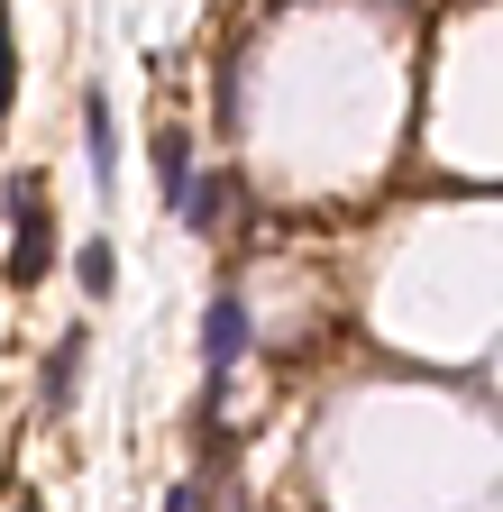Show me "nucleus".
Here are the masks:
<instances>
[{"label":"nucleus","mask_w":503,"mask_h":512,"mask_svg":"<svg viewBox=\"0 0 503 512\" xmlns=\"http://www.w3.org/2000/svg\"><path fill=\"white\" fill-rule=\"evenodd\" d=\"M10 220H19V238H10V284L28 293L55 266V220H46V183L37 174H10Z\"/></svg>","instance_id":"1"},{"label":"nucleus","mask_w":503,"mask_h":512,"mask_svg":"<svg viewBox=\"0 0 503 512\" xmlns=\"http://www.w3.org/2000/svg\"><path fill=\"white\" fill-rule=\"evenodd\" d=\"M238 348H247V302H238V293H220V302H211V320H202V357H211V403L229 394V366H238Z\"/></svg>","instance_id":"2"},{"label":"nucleus","mask_w":503,"mask_h":512,"mask_svg":"<svg viewBox=\"0 0 503 512\" xmlns=\"http://www.w3.org/2000/svg\"><path fill=\"white\" fill-rule=\"evenodd\" d=\"M83 138H92V183L110 192V174H119V119H110L101 92H83Z\"/></svg>","instance_id":"3"},{"label":"nucleus","mask_w":503,"mask_h":512,"mask_svg":"<svg viewBox=\"0 0 503 512\" xmlns=\"http://www.w3.org/2000/svg\"><path fill=\"white\" fill-rule=\"evenodd\" d=\"M74 375H83V330H65V339H55V357H46V412L74 403Z\"/></svg>","instance_id":"4"},{"label":"nucleus","mask_w":503,"mask_h":512,"mask_svg":"<svg viewBox=\"0 0 503 512\" xmlns=\"http://www.w3.org/2000/svg\"><path fill=\"white\" fill-rule=\"evenodd\" d=\"M156 174H165V202L193 183V138H183V128H156Z\"/></svg>","instance_id":"5"},{"label":"nucleus","mask_w":503,"mask_h":512,"mask_svg":"<svg viewBox=\"0 0 503 512\" xmlns=\"http://www.w3.org/2000/svg\"><path fill=\"white\" fill-rule=\"evenodd\" d=\"M183 211H193V229H220V211H229V183H220V174H193V183H183Z\"/></svg>","instance_id":"6"},{"label":"nucleus","mask_w":503,"mask_h":512,"mask_svg":"<svg viewBox=\"0 0 503 512\" xmlns=\"http://www.w3.org/2000/svg\"><path fill=\"white\" fill-rule=\"evenodd\" d=\"M74 275H83V293H110V284H119V256H110V247L92 238V247L74 256Z\"/></svg>","instance_id":"7"},{"label":"nucleus","mask_w":503,"mask_h":512,"mask_svg":"<svg viewBox=\"0 0 503 512\" xmlns=\"http://www.w3.org/2000/svg\"><path fill=\"white\" fill-rule=\"evenodd\" d=\"M165 512H202V494H193V485H174V494H165Z\"/></svg>","instance_id":"8"},{"label":"nucleus","mask_w":503,"mask_h":512,"mask_svg":"<svg viewBox=\"0 0 503 512\" xmlns=\"http://www.w3.org/2000/svg\"><path fill=\"white\" fill-rule=\"evenodd\" d=\"M19 512H46V503H19Z\"/></svg>","instance_id":"9"}]
</instances>
